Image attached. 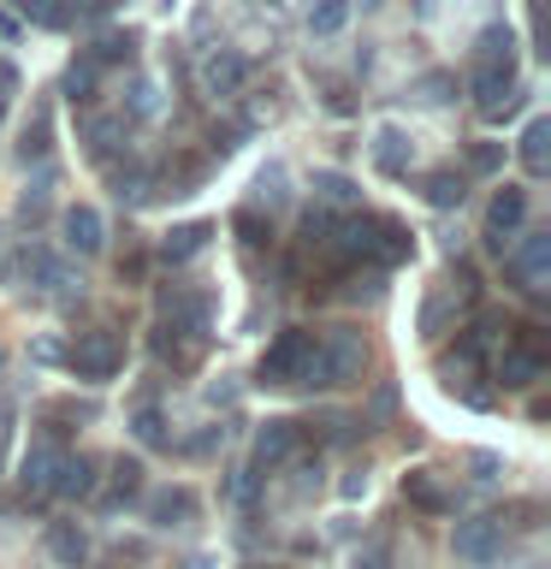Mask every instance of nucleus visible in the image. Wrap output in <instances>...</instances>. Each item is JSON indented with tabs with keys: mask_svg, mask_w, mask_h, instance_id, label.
<instances>
[{
	"mask_svg": "<svg viewBox=\"0 0 551 569\" xmlns=\"http://www.w3.org/2000/svg\"><path fill=\"white\" fill-rule=\"evenodd\" d=\"M362 373H368L362 332H327V338H314V356H309V368H302V386L338 391V386H355Z\"/></svg>",
	"mask_w": 551,
	"mask_h": 569,
	"instance_id": "1",
	"label": "nucleus"
},
{
	"mask_svg": "<svg viewBox=\"0 0 551 569\" xmlns=\"http://www.w3.org/2000/svg\"><path fill=\"white\" fill-rule=\"evenodd\" d=\"M309 356H314V332L284 327L273 345H267V356H261L256 386H302V368H309Z\"/></svg>",
	"mask_w": 551,
	"mask_h": 569,
	"instance_id": "2",
	"label": "nucleus"
},
{
	"mask_svg": "<svg viewBox=\"0 0 551 569\" xmlns=\"http://www.w3.org/2000/svg\"><path fill=\"white\" fill-rule=\"evenodd\" d=\"M66 368L78 373V380L101 386V380H113V373L124 368V345H119L113 332H83L78 345L66 350Z\"/></svg>",
	"mask_w": 551,
	"mask_h": 569,
	"instance_id": "3",
	"label": "nucleus"
},
{
	"mask_svg": "<svg viewBox=\"0 0 551 569\" xmlns=\"http://www.w3.org/2000/svg\"><path fill=\"white\" fill-rule=\"evenodd\" d=\"M504 273L515 291L545 297V273H551V231H528L515 249H504Z\"/></svg>",
	"mask_w": 551,
	"mask_h": 569,
	"instance_id": "4",
	"label": "nucleus"
},
{
	"mask_svg": "<svg viewBox=\"0 0 551 569\" xmlns=\"http://www.w3.org/2000/svg\"><path fill=\"white\" fill-rule=\"evenodd\" d=\"M451 546L462 563H498L504 558V516H469V522H457Z\"/></svg>",
	"mask_w": 551,
	"mask_h": 569,
	"instance_id": "5",
	"label": "nucleus"
},
{
	"mask_svg": "<svg viewBox=\"0 0 551 569\" xmlns=\"http://www.w3.org/2000/svg\"><path fill=\"white\" fill-rule=\"evenodd\" d=\"M528 220V190H515V184H504L492 196V208H487V243L498 249V256H504L510 249V231Z\"/></svg>",
	"mask_w": 551,
	"mask_h": 569,
	"instance_id": "6",
	"label": "nucleus"
},
{
	"mask_svg": "<svg viewBox=\"0 0 551 569\" xmlns=\"http://www.w3.org/2000/svg\"><path fill=\"white\" fill-rule=\"evenodd\" d=\"M540 373H545V350L528 345V338L498 356V386H504V391H528L533 380H540Z\"/></svg>",
	"mask_w": 551,
	"mask_h": 569,
	"instance_id": "7",
	"label": "nucleus"
},
{
	"mask_svg": "<svg viewBox=\"0 0 551 569\" xmlns=\"http://www.w3.org/2000/svg\"><path fill=\"white\" fill-rule=\"evenodd\" d=\"M60 445L53 439H36L24 457H18V480H24V492H53V475H60Z\"/></svg>",
	"mask_w": 551,
	"mask_h": 569,
	"instance_id": "8",
	"label": "nucleus"
},
{
	"mask_svg": "<svg viewBox=\"0 0 551 569\" xmlns=\"http://www.w3.org/2000/svg\"><path fill=\"white\" fill-rule=\"evenodd\" d=\"M297 445H302V427L297 421H267L261 433H256V462H261V469H279V462L297 457Z\"/></svg>",
	"mask_w": 551,
	"mask_h": 569,
	"instance_id": "9",
	"label": "nucleus"
},
{
	"mask_svg": "<svg viewBox=\"0 0 551 569\" xmlns=\"http://www.w3.org/2000/svg\"><path fill=\"white\" fill-rule=\"evenodd\" d=\"M243 78H249V60H243V53H231V48L208 53V66H202V89H208V96H238Z\"/></svg>",
	"mask_w": 551,
	"mask_h": 569,
	"instance_id": "10",
	"label": "nucleus"
},
{
	"mask_svg": "<svg viewBox=\"0 0 551 569\" xmlns=\"http://www.w3.org/2000/svg\"><path fill=\"white\" fill-rule=\"evenodd\" d=\"M60 231H66V243L78 249V256H96V249L107 243V226H101V213L96 208H66V220H60Z\"/></svg>",
	"mask_w": 551,
	"mask_h": 569,
	"instance_id": "11",
	"label": "nucleus"
},
{
	"mask_svg": "<svg viewBox=\"0 0 551 569\" xmlns=\"http://www.w3.org/2000/svg\"><path fill=\"white\" fill-rule=\"evenodd\" d=\"M403 498H409V505H421V510H433V516H451L457 510V498L433 480V469H409L403 475Z\"/></svg>",
	"mask_w": 551,
	"mask_h": 569,
	"instance_id": "12",
	"label": "nucleus"
},
{
	"mask_svg": "<svg viewBox=\"0 0 551 569\" xmlns=\"http://www.w3.org/2000/svg\"><path fill=\"white\" fill-rule=\"evenodd\" d=\"M53 492H60V498H89V492H96V457H60V475H53Z\"/></svg>",
	"mask_w": 551,
	"mask_h": 569,
	"instance_id": "13",
	"label": "nucleus"
},
{
	"mask_svg": "<svg viewBox=\"0 0 551 569\" xmlns=\"http://www.w3.org/2000/svg\"><path fill=\"white\" fill-rule=\"evenodd\" d=\"M190 516H196V492L190 487H167V492L149 498V522L154 528H178V522H190Z\"/></svg>",
	"mask_w": 551,
	"mask_h": 569,
	"instance_id": "14",
	"label": "nucleus"
},
{
	"mask_svg": "<svg viewBox=\"0 0 551 569\" xmlns=\"http://www.w3.org/2000/svg\"><path fill=\"white\" fill-rule=\"evenodd\" d=\"M373 167H380L385 178H409V137L398 131V124H385V131L373 137Z\"/></svg>",
	"mask_w": 551,
	"mask_h": 569,
	"instance_id": "15",
	"label": "nucleus"
},
{
	"mask_svg": "<svg viewBox=\"0 0 551 569\" xmlns=\"http://www.w3.org/2000/svg\"><path fill=\"white\" fill-rule=\"evenodd\" d=\"M522 167L533 178L551 172V119H528V131H522Z\"/></svg>",
	"mask_w": 551,
	"mask_h": 569,
	"instance_id": "16",
	"label": "nucleus"
},
{
	"mask_svg": "<svg viewBox=\"0 0 551 569\" xmlns=\"http://www.w3.org/2000/svg\"><path fill=\"white\" fill-rule=\"evenodd\" d=\"M474 66H515V30H510V24L480 30V42H474Z\"/></svg>",
	"mask_w": 551,
	"mask_h": 569,
	"instance_id": "17",
	"label": "nucleus"
},
{
	"mask_svg": "<svg viewBox=\"0 0 551 569\" xmlns=\"http://www.w3.org/2000/svg\"><path fill=\"white\" fill-rule=\"evenodd\" d=\"M142 498V462H131V457H119L113 462V492L101 498L107 510H124V505H137Z\"/></svg>",
	"mask_w": 551,
	"mask_h": 569,
	"instance_id": "18",
	"label": "nucleus"
},
{
	"mask_svg": "<svg viewBox=\"0 0 551 569\" xmlns=\"http://www.w3.org/2000/svg\"><path fill=\"white\" fill-rule=\"evenodd\" d=\"M421 196H427L433 208H462V196H469V184H462V172L444 167V172H427V178H421Z\"/></svg>",
	"mask_w": 551,
	"mask_h": 569,
	"instance_id": "19",
	"label": "nucleus"
},
{
	"mask_svg": "<svg viewBox=\"0 0 551 569\" xmlns=\"http://www.w3.org/2000/svg\"><path fill=\"white\" fill-rule=\"evenodd\" d=\"M515 89V66H474V101L492 107Z\"/></svg>",
	"mask_w": 551,
	"mask_h": 569,
	"instance_id": "20",
	"label": "nucleus"
},
{
	"mask_svg": "<svg viewBox=\"0 0 551 569\" xmlns=\"http://www.w3.org/2000/svg\"><path fill=\"white\" fill-rule=\"evenodd\" d=\"M48 551H53V558H60L66 569H78L83 551H89V540H83L78 522H53V528H48Z\"/></svg>",
	"mask_w": 551,
	"mask_h": 569,
	"instance_id": "21",
	"label": "nucleus"
},
{
	"mask_svg": "<svg viewBox=\"0 0 551 569\" xmlns=\"http://www.w3.org/2000/svg\"><path fill=\"white\" fill-rule=\"evenodd\" d=\"M149 190H154V172L149 167H137V160L113 167V196H119V202H149Z\"/></svg>",
	"mask_w": 551,
	"mask_h": 569,
	"instance_id": "22",
	"label": "nucleus"
},
{
	"mask_svg": "<svg viewBox=\"0 0 551 569\" xmlns=\"http://www.w3.org/2000/svg\"><path fill=\"white\" fill-rule=\"evenodd\" d=\"M202 243H208V226L190 220V226H172L167 238H160V256H167V261H190Z\"/></svg>",
	"mask_w": 551,
	"mask_h": 569,
	"instance_id": "23",
	"label": "nucleus"
},
{
	"mask_svg": "<svg viewBox=\"0 0 551 569\" xmlns=\"http://www.w3.org/2000/svg\"><path fill=\"white\" fill-rule=\"evenodd\" d=\"M119 137H124V119H89L83 124V142H89V154H96V160H113Z\"/></svg>",
	"mask_w": 551,
	"mask_h": 569,
	"instance_id": "24",
	"label": "nucleus"
},
{
	"mask_svg": "<svg viewBox=\"0 0 551 569\" xmlns=\"http://www.w3.org/2000/svg\"><path fill=\"white\" fill-rule=\"evenodd\" d=\"M409 249H415V243H409V231H403L398 220H385V213H380V256H373V261H380V267H403V261H409Z\"/></svg>",
	"mask_w": 551,
	"mask_h": 569,
	"instance_id": "25",
	"label": "nucleus"
},
{
	"mask_svg": "<svg viewBox=\"0 0 551 569\" xmlns=\"http://www.w3.org/2000/svg\"><path fill=\"white\" fill-rule=\"evenodd\" d=\"M96 78H101V66L83 53V60H71V66H66V83H60V89H66L71 101H96Z\"/></svg>",
	"mask_w": 551,
	"mask_h": 569,
	"instance_id": "26",
	"label": "nucleus"
},
{
	"mask_svg": "<svg viewBox=\"0 0 551 569\" xmlns=\"http://www.w3.org/2000/svg\"><path fill=\"white\" fill-rule=\"evenodd\" d=\"M131 433L149 445V451H167V445H172V439H167V416H160L154 403H142L137 416H131Z\"/></svg>",
	"mask_w": 551,
	"mask_h": 569,
	"instance_id": "27",
	"label": "nucleus"
},
{
	"mask_svg": "<svg viewBox=\"0 0 551 569\" xmlns=\"http://www.w3.org/2000/svg\"><path fill=\"white\" fill-rule=\"evenodd\" d=\"M131 53H137V36L131 30H113V36H101V42H96L89 60H96V66H119V60H131Z\"/></svg>",
	"mask_w": 551,
	"mask_h": 569,
	"instance_id": "28",
	"label": "nucleus"
},
{
	"mask_svg": "<svg viewBox=\"0 0 551 569\" xmlns=\"http://www.w3.org/2000/svg\"><path fill=\"white\" fill-rule=\"evenodd\" d=\"M24 18H30L36 30H66L71 24L66 0H24Z\"/></svg>",
	"mask_w": 551,
	"mask_h": 569,
	"instance_id": "29",
	"label": "nucleus"
},
{
	"mask_svg": "<svg viewBox=\"0 0 551 569\" xmlns=\"http://www.w3.org/2000/svg\"><path fill=\"white\" fill-rule=\"evenodd\" d=\"M332 231H338V220H332L327 208L302 213V243H309V249H332Z\"/></svg>",
	"mask_w": 551,
	"mask_h": 569,
	"instance_id": "30",
	"label": "nucleus"
},
{
	"mask_svg": "<svg viewBox=\"0 0 551 569\" xmlns=\"http://www.w3.org/2000/svg\"><path fill=\"white\" fill-rule=\"evenodd\" d=\"M344 18H350V0H320V7L309 12V30L314 36H338V30H344Z\"/></svg>",
	"mask_w": 551,
	"mask_h": 569,
	"instance_id": "31",
	"label": "nucleus"
},
{
	"mask_svg": "<svg viewBox=\"0 0 551 569\" xmlns=\"http://www.w3.org/2000/svg\"><path fill=\"white\" fill-rule=\"evenodd\" d=\"M48 137H53V124H48V107H42V113L24 124V142H18V154H24V160H42V154H48Z\"/></svg>",
	"mask_w": 551,
	"mask_h": 569,
	"instance_id": "32",
	"label": "nucleus"
},
{
	"mask_svg": "<svg viewBox=\"0 0 551 569\" xmlns=\"http://www.w3.org/2000/svg\"><path fill=\"white\" fill-rule=\"evenodd\" d=\"M314 190H320V202H338V208L355 202V184L344 172H314Z\"/></svg>",
	"mask_w": 551,
	"mask_h": 569,
	"instance_id": "33",
	"label": "nucleus"
},
{
	"mask_svg": "<svg viewBox=\"0 0 551 569\" xmlns=\"http://www.w3.org/2000/svg\"><path fill=\"white\" fill-rule=\"evenodd\" d=\"M124 107H131V119H154V107H160V89H154L149 78H137V83H131V101H124Z\"/></svg>",
	"mask_w": 551,
	"mask_h": 569,
	"instance_id": "34",
	"label": "nucleus"
},
{
	"mask_svg": "<svg viewBox=\"0 0 551 569\" xmlns=\"http://www.w3.org/2000/svg\"><path fill=\"white\" fill-rule=\"evenodd\" d=\"M504 167V142H469V172H498Z\"/></svg>",
	"mask_w": 551,
	"mask_h": 569,
	"instance_id": "35",
	"label": "nucleus"
},
{
	"mask_svg": "<svg viewBox=\"0 0 551 569\" xmlns=\"http://www.w3.org/2000/svg\"><path fill=\"white\" fill-rule=\"evenodd\" d=\"M238 231H243V243H249V249L273 243V226H261V213H256V208H243V213H238Z\"/></svg>",
	"mask_w": 551,
	"mask_h": 569,
	"instance_id": "36",
	"label": "nucleus"
},
{
	"mask_svg": "<svg viewBox=\"0 0 551 569\" xmlns=\"http://www.w3.org/2000/svg\"><path fill=\"white\" fill-rule=\"evenodd\" d=\"M421 101H451V78H444V71H433V78H421Z\"/></svg>",
	"mask_w": 551,
	"mask_h": 569,
	"instance_id": "37",
	"label": "nucleus"
},
{
	"mask_svg": "<svg viewBox=\"0 0 551 569\" xmlns=\"http://www.w3.org/2000/svg\"><path fill=\"white\" fill-rule=\"evenodd\" d=\"M30 356H36V362H66V350L53 345V338H42V345H30Z\"/></svg>",
	"mask_w": 551,
	"mask_h": 569,
	"instance_id": "38",
	"label": "nucleus"
},
{
	"mask_svg": "<svg viewBox=\"0 0 551 569\" xmlns=\"http://www.w3.org/2000/svg\"><path fill=\"white\" fill-rule=\"evenodd\" d=\"M391 409H398V391H391V386H385V391H380V398H373V421H385V416H391Z\"/></svg>",
	"mask_w": 551,
	"mask_h": 569,
	"instance_id": "39",
	"label": "nucleus"
},
{
	"mask_svg": "<svg viewBox=\"0 0 551 569\" xmlns=\"http://www.w3.org/2000/svg\"><path fill=\"white\" fill-rule=\"evenodd\" d=\"M220 439H226V427H208V433H196V439H190V451H213Z\"/></svg>",
	"mask_w": 551,
	"mask_h": 569,
	"instance_id": "40",
	"label": "nucleus"
},
{
	"mask_svg": "<svg viewBox=\"0 0 551 569\" xmlns=\"http://www.w3.org/2000/svg\"><path fill=\"white\" fill-rule=\"evenodd\" d=\"M474 469H480V480H498V457L492 451H474Z\"/></svg>",
	"mask_w": 551,
	"mask_h": 569,
	"instance_id": "41",
	"label": "nucleus"
},
{
	"mask_svg": "<svg viewBox=\"0 0 551 569\" xmlns=\"http://www.w3.org/2000/svg\"><path fill=\"white\" fill-rule=\"evenodd\" d=\"M18 36H24V24H18L12 12H0V42H18Z\"/></svg>",
	"mask_w": 551,
	"mask_h": 569,
	"instance_id": "42",
	"label": "nucleus"
},
{
	"mask_svg": "<svg viewBox=\"0 0 551 569\" xmlns=\"http://www.w3.org/2000/svg\"><path fill=\"white\" fill-rule=\"evenodd\" d=\"M12 89H18V71H12L7 60H0V101H7V96H12Z\"/></svg>",
	"mask_w": 551,
	"mask_h": 569,
	"instance_id": "43",
	"label": "nucleus"
},
{
	"mask_svg": "<svg viewBox=\"0 0 551 569\" xmlns=\"http://www.w3.org/2000/svg\"><path fill=\"white\" fill-rule=\"evenodd\" d=\"M0 368H7V350H0Z\"/></svg>",
	"mask_w": 551,
	"mask_h": 569,
	"instance_id": "44",
	"label": "nucleus"
},
{
	"mask_svg": "<svg viewBox=\"0 0 551 569\" xmlns=\"http://www.w3.org/2000/svg\"><path fill=\"white\" fill-rule=\"evenodd\" d=\"M0 113H7V101H0Z\"/></svg>",
	"mask_w": 551,
	"mask_h": 569,
	"instance_id": "45",
	"label": "nucleus"
}]
</instances>
